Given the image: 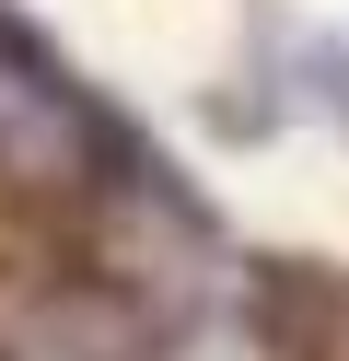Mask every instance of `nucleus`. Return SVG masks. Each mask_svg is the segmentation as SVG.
<instances>
[{"label":"nucleus","instance_id":"nucleus-1","mask_svg":"<svg viewBox=\"0 0 349 361\" xmlns=\"http://www.w3.org/2000/svg\"><path fill=\"white\" fill-rule=\"evenodd\" d=\"M152 361H268V338H245V326H209V314H186V326L163 338Z\"/></svg>","mask_w":349,"mask_h":361}]
</instances>
